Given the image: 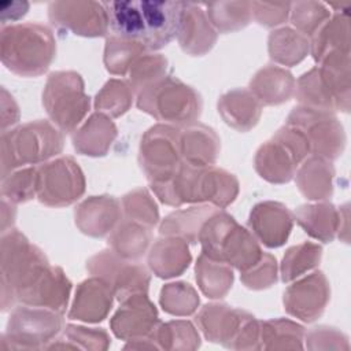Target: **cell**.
Returning a JSON list of instances; mask_svg holds the SVG:
<instances>
[{
    "instance_id": "obj_3",
    "label": "cell",
    "mask_w": 351,
    "mask_h": 351,
    "mask_svg": "<svg viewBox=\"0 0 351 351\" xmlns=\"http://www.w3.org/2000/svg\"><path fill=\"white\" fill-rule=\"evenodd\" d=\"M56 41L52 30L38 22H22L1 27L0 56L16 75L38 77L55 59Z\"/></svg>"
},
{
    "instance_id": "obj_46",
    "label": "cell",
    "mask_w": 351,
    "mask_h": 351,
    "mask_svg": "<svg viewBox=\"0 0 351 351\" xmlns=\"http://www.w3.org/2000/svg\"><path fill=\"white\" fill-rule=\"evenodd\" d=\"M122 208L128 219L154 228L159 221V211L155 200L144 188L133 189L122 197Z\"/></svg>"
},
{
    "instance_id": "obj_10",
    "label": "cell",
    "mask_w": 351,
    "mask_h": 351,
    "mask_svg": "<svg viewBox=\"0 0 351 351\" xmlns=\"http://www.w3.org/2000/svg\"><path fill=\"white\" fill-rule=\"evenodd\" d=\"M196 322L207 340L222 343L229 348H259L261 324L247 311L223 303L206 304Z\"/></svg>"
},
{
    "instance_id": "obj_36",
    "label": "cell",
    "mask_w": 351,
    "mask_h": 351,
    "mask_svg": "<svg viewBox=\"0 0 351 351\" xmlns=\"http://www.w3.org/2000/svg\"><path fill=\"white\" fill-rule=\"evenodd\" d=\"M206 8L210 23L217 33L237 32L245 27L251 16V1H218V3H202Z\"/></svg>"
},
{
    "instance_id": "obj_33",
    "label": "cell",
    "mask_w": 351,
    "mask_h": 351,
    "mask_svg": "<svg viewBox=\"0 0 351 351\" xmlns=\"http://www.w3.org/2000/svg\"><path fill=\"white\" fill-rule=\"evenodd\" d=\"M151 236V228L126 218L110 233L108 245L122 258L136 261L145 254Z\"/></svg>"
},
{
    "instance_id": "obj_40",
    "label": "cell",
    "mask_w": 351,
    "mask_h": 351,
    "mask_svg": "<svg viewBox=\"0 0 351 351\" xmlns=\"http://www.w3.org/2000/svg\"><path fill=\"white\" fill-rule=\"evenodd\" d=\"M321 256L322 248L315 243L304 241L288 248L281 262V280L289 282L317 267Z\"/></svg>"
},
{
    "instance_id": "obj_19",
    "label": "cell",
    "mask_w": 351,
    "mask_h": 351,
    "mask_svg": "<svg viewBox=\"0 0 351 351\" xmlns=\"http://www.w3.org/2000/svg\"><path fill=\"white\" fill-rule=\"evenodd\" d=\"M70 292L71 282L64 271L58 266L47 265L25 289L16 292L15 299L27 306L45 307L63 314Z\"/></svg>"
},
{
    "instance_id": "obj_30",
    "label": "cell",
    "mask_w": 351,
    "mask_h": 351,
    "mask_svg": "<svg viewBox=\"0 0 351 351\" xmlns=\"http://www.w3.org/2000/svg\"><path fill=\"white\" fill-rule=\"evenodd\" d=\"M295 176L296 185L304 197L324 200L332 196L335 170L329 160L313 155L304 160Z\"/></svg>"
},
{
    "instance_id": "obj_26",
    "label": "cell",
    "mask_w": 351,
    "mask_h": 351,
    "mask_svg": "<svg viewBox=\"0 0 351 351\" xmlns=\"http://www.w3.org/2000/svg\"><path fill=\"white\" fill-rule=\"evenodd\" d=\"M296 81L288 70L267 64L251 78L250 90L262 106H277L292 97Z\"/></svg>"
},
{
    "instance_id": "obj_11",
    "label": "cell",
    "mask_w": 351,
    "mask_h": 351,
    "mask_svg": "<svg viewBox=\"0 0 351 351\" xmlns=\"http://www.w3.org/2000/svg\"><path fill=\"white\" fill-rule=\"evenodd\" d=\"M63 328L60 313L37 306H18L1 336V350H34L45 347Z\"/></svg>"
},
{
    "instance_id": "obj_27",
    "label": "cell",
    "mask_w": 351,
    "mask_h": 351,
    "mask_svg": "<svg viewBox=\"0 0 351 351\" xmlns=\"http://www.w3.org/2000/svg\"><path fill=\"white\" fill-rule=\"evenodd\" d=\"M218 112L230 128L239 132H248L258 123L262 104L250 89L237 88L219 97Z\"/></svg>"
},
{
    "instance_id": "obj_22",
    "label": "cell",
    "mask_w": 351,
    "mask_h": 351,
    "mask_svg": "<svg viewBox=\"0 0 351 351\" xmlns=\"http://www.w3.org/2000/svg\"><path fill=\"white\" fill-rule=\"evenodd\" d=\"M121 202L108 195L90 196L81 202L74 211L77 228L92 237L111 233L121 221Z\"/></svg>"
},
{
    "instance_id": "obj_4",
    "label": "cell",
    "mask_w": 351,
    "mask_h": 351,
    "mask_svg": "<svg viewBox=\"0 0 351 351\" xmlns=\"http://www.w3.org/2000/svg\"><path fill=\"white\" fill-rule=\"evenodd\" d=\"M199 241L202 254L240 271L255 265L263 254L255 236L221 208L204 222Z\"/></svg>"
},
{
    "instance_id": "obj_37",
    "label": "cell",
    "mask_w": 351,
    "mask_h": 351,
    "mask_svg": "<svg viewBox=\"0 0 351 351\" xmlns=\"http://www.w3.org/2000/svg\"><path fill=\"white\" fill-rule=\"evenodd\" d=\"M295 96L302 106L337 111L335 97L326 86L318 66L300 75L295 85Z\"/></svg>"
},
{
    "instance_id": "obj_6",
    "label": "cell",
    "mask_w": 351,
    "mask_h": 351,
    "mask_svg": "<svg viewBox=\"0 0 351 351\" xmlns=\"http://www.w3.org/2000/svg\"><path fill=\"white\" fill-rule=\"evenodd\" d=\"M136 104L156 121L178 128L195 123L202 112L200 95L192 86L170 75L137 92Z\"/></svg>"
},
{
    "instance_id": "obj_49",
    "label": "cell",
    "mask_w": 351,
    "mask_h": 351,
    "mask_svg": "<svg viewBox=\"0 0 351 351\" xmlns=\"http://www.w3.org/2000/svg\"><path fill=\"white\" fill-rule=\"evenodd\" d=\"M64 339L70 341V348H80L78 343H84V348H107L110 337L101 328H84L77 325H67L64 329Z\"/></svg>"
},
{
    "instance_id": "obj_25",
    "label": "cell",
    "mask_w": 351,
    "mask_h": 351,
    "mask_svg": "<svg viewBox=\"0 0 351 351\" xmlns=\"http://www.w3.org/2000/svg\"><path fill=\"white\" fill-rule=\"evenodd\" d=\"M191 261L192 256L186 241L174 236L156 240L148 252V266L159 278L181 276Z\"/></svg>"
},
{
    "instance_id": "obj_52",
    "label": "cell",
    "mask_w": 351,
    "mask_h": 351,
    "mask_svg": "<svg viewBox=\"0 0 351 351\" xmlns=\"http://www.w3.org/2000/svg\"><path fill=\"white\" fill-rule=\"evenodd\" d=\"M29 10L27 1H3L0 3V19L3 26L7 22L16 21L22 18Z\"/></svg>"
},
{
    "instance_id": "obj_23",
    "label": "cell",
    "mask_w": 351,
    "mask_h": 351,
    "mask_svg": "<svg viewBox=\"0 0 351 351\" xmlns=\"http://www.w3.org/2000/svg\"><path fill=\"white\" fill-rule=\"evenodd\" d=\"M114 296L111 287L103 278L93 276L78 284L69 318L85 322L103 321L111 310Z\"/></svg>"
},
{
    "instance_id": "obj_20",
    "label": "cell",
    "mask_w": 351,
    "mask_h": 351,
    "mask_svg": "<svg viewBox=\"0 0 351 351\" xmlns=\"http://www.w3.org/2000/svg\"><path fill=\"white\" fill-rule=\"evenodd\" d=\"M293 217L291 211L278 202H261L255 204L248 217L251 233L269 248L281 247L289 237Z\"/></svg>"
},
{
    "instance_id": "obj_5",
    "label": "cell",
    "mask_w": 351,
    "mask_h": 351,
    "mask_svg": "<svg viewBox=\"0 0 351 351\" xmlns=\"http://www.w3.org/2000/svg\"><path fill=\"white\" fill-rule=\"evenodd\" d=\"M1 178L27 165L44 163L62 152L63 132L51 122L38 119L1 132Z\"/></svg>"
},
{
    "instance_id": "obj_16",
    "label": "cell",
    "mask_w": 351,
    "mask_h": 351,
    "mask_svg": "<svg viewBox=\"0 0 351 351\" xmlns=\"http://www.w3.org/2000/svg\"><path fill=\"white\" fill-rule=\"evenodd\" d=\"M49 22L82 37H101L108 32V15L103 3L60 0L48 4Z\"/></svg>"
},
{
    "instance_id": "obj_18",
    "label": "cell",
    "mask_w": 351,
    "mask_h": 351,
    "mask_svg": "<svg viewBox=\"0 0 351 351\" xmlns=\"http://www.w3.org/2000/svg\"><path fill=\"white\" fill-rule=\"evenodd\" d=\"M330 296L329 282L322 271H314L293 282L284 292V307L288 314L311 322L325 310Z\"/></svg>"
},
{
    "instance_id": "obj_2",
    "label": "cell",
    "mask_w": 351,
    "mask_h": 351,
    "mask_svg": "<svg viewBox=\"0 0 351 351\" xmlns=\"http://www.w3.org/2000/svg\"><path fill=\"white\" fill-rule=\"evenodd\" d=\"M154 193L167 206L184 203H211L225 208L239 193V181L229 171L214 165L197 166L184 162L166 182L151 184Z\"/></svg>"
},
{
    "instance_id": "obj_14",
    "label": "cell",
    "mask_w": 351,
    "mask_h": 351,
    "mask_svg": "<svg viewBox=\"0 0 351 351\" xmlns=\"http://www.w3.org/2000/svg\"><path fill=\"white\" fill-rule=\"evenodd\" d=\"M285 125L298 128L306 136L315 156L333 160L344 149L346 134L332 111L299 106L289 112Z\"/></svg>"
},
{
    "instance_id": "obj_38",
    "label": "cell",
    "mask_w": 351,
    "mask_h": 351,
    "mask_svg": "<svg viewBox=\"0 0 351 351\" xmlns=\"http://www.w3.org/2000/svg\"><path fill=\"white\" fill-rule=\"evenodd\" d=\"M145 52L147 49L143 44L111 34L104 45V66L114 75H125L133 62Z\"/></svg>"
},
{
    "instance_id": "obj_9",
    "label": "cell",
    "mask_w": 351,
    "mask_h": 351,
    "mask_svg": "<svg viewBox=\"0 0 351 351\" xmlns=\"http://www.w3.org/2000/svg\"><path fill=\"white\" fill-rule=\"evenodd\" d=\"M43 106L59 130L74 132L90 107L82 77L75 71L51 73L43 90Z\"/></svg>"
},
{
    "instance_id": "obj_34",
    "label": "cell",
    "mask_w": 351,
    "mask_h": 351,
    "mask_svg": "<svg viewBox=\"0 0 351 351\" xmlns=\"http://www.w3.org/2000/svg\"><path fill=\"white\" fill-rule=\"evenodd\" d=\"M267 49L270 59L276 63L295 66L308 53L310 41L292 27H280L269 34Z\"/></svg>"
},
{
    "instance_id": "obj_21",
    "label": "cell",
    "mask_w": 351,
    "mask_h": 351,
    "mask_svg": "<svg viewBox=\"0 0 351 351\" xmlns=\"http://www.w3.org/2000/svg\"><path fill=\"white\" fill-rule=\"evenodd\" d=\"M217 30L208 21L202 3L182 1L177 40L185 53L202 56L215 44Z\"/></svg>"
},
{
    "instance_id": "obj_7",
    "label": "cell",
    "mask_w": 351,
    "mask_h": 351,
    "mask_svg": "<svg viewBox=\"0 0 351 351\" xmlns=\"http://www.w3.org/2000/svg\"><path fill=\"white\" fill-rule=\"evenodd\" d=\"M1 267V310L14 306L15 291L23 285L40 267L49 263L45 254L32 244L18 229L1 233L0 243Z\"/></svg>"
},
{
    "instance_id": "obj_44",
    "label": "cell",
    "mask_w": 351,
    "mask_h": 351,
    "mask_svg": "<svg viewBox=\"0 0 351 351\" xmlns=\"http://www.w3.org/2000/svg\"><path fill=\"white\" fill-rule=\"evenodd\" d=\"M154 339L159 348H196L200 344L195 326L181 319L159 324Z\"/></svg>"
},
{
    "instance_id": "obj_12",
    "label": "cell",
    "mask_w": 351,
    "mask_h": 351,
    "mask_svg": "<svg viewBox=\"0 0 351 351\" xmlns=\"http://www.w3.org/2000/svg\"><path fill=\"white\" fill-rule=\"evenodd\" d=\"M138 163L149 185L169 181L182 163L180 128L163 123L149 128L140 143Z\"/></svg>"
},
{
    "instance_id": "obj_53",
    "label": "cell",
    "mask_w": 351,
    "mask_h": 351,
    "mask_svg": "<svg viewBox=\"0 0 351 351\" xmlns=\"http://www.w3.org/2000/svg\"><path fill=\"white\" fill-rule=\"evenodd\" d=\"M15 207L14 203H11L7 199H1V233L7 232L8 226L11 228L15 218Z\"/></svg>"
},
{
    "instance_id": "obj_24",
    "label": "cell",
    "mask_w": 351,
    "mask_h": 351,
    "mask_svg": "<svg viewBox=\"0 0 351 351\" xmlns=\"http://www.w3.org/2000/svg\"><path fill=\"white\" fill-rule=\"evenodd\" d=\"M219 149V137L210 126L195 122L180 128V151L184 162L197 166L214 165Z\"/></svg>"
},
{
    "instance_id": "obj_39",
    "label": "cell",
    "mask_w": 351,
    "mask_h": 351,
    "mask_svg": "<svg viewBox=\"0 0 351 351\" xmlns=\"http://www.w3.org/2000/svg\"><path fill=\"white\" fill-rule=\"evenodd\" d=\"M303 326L284 318L261 322L259 340L262 348H302Z\"/></svg>"
},
{
    "instance_id": "obj_17",
    "label": "cell",
    "mask_w": 351,
    "mask_h": 351,
    "mask_svg": "<svg viewBox=\"0 0 351 351\" xmlns=\"http://www.w3.org/2000/svg\"><path fill=\"white\" fill-rule=\"evenodd\" d=\"M159 324L156 307L147 293H136L122 300L110 322L114 335L122 340L154 339Z\"/></svg>"
},
{
    "instance_id": "obj_15",
    "label": "cell",
    "mask_w": 351,
    "mask_h": 351,
    "mask_svg": "<svg viewBox=\"0 0 351 351\" xmlns=\"http://www.w3.org/2000/svg\"><path fill=\"white\" fill-rule=\"evenodd\" d=\"M86 270L92 276L103 278L121 302L132 295L148 292V270L137 262L122 258L112 250L100 251L90 256L86 262Z\"/></svg>"
},
{
    "instance_id": "obj_1",
    "label": "cell",
    "mask_w": 351,
    "mask_h": 351,
    "mask_svg": "<svg viewBox=\"0 0 351 351\" xmlns=\"http://www.w3.org/2000/svg\"><path fill=\"white\" fill-rule=\"evenodd\" d=\"M108 25L114 36L137 41L156 51L177 37L182 1H106Z\"/></svg>"
},
{
    "instance_id": "obj_47",
    "label": "cell",
    "mask_w": 351,
    "mask_h": 351,
    "mask_svg": "<svg viewBox=\"0 0 351 351\" xmlns=\"http://www.w3.org/2000/svg\"><path fill=\"white\" fill-rule=\"evenodd\" d=\"M37 167H25L1 178V196L11 203H25L36 196Z\"/></svg>"
},
{
    "instance_id": "obj_8",
    "label": "cell",
    "mask_w": 351,
    "mask_h": 351,
    "mask_svg": "<svg viewBox=\"0 0 351 351\" xmlns=\"http://www.w3.org/2000/svg\"><path fill=\"white\" fill-rule=\"evenodd\" d=\"M310 154L306 136L295 126L285 125L255 155V170L266 181L284 184L293 178L298 166Z\"/></svg>"
},
{
    "instance_id": "obj_43",
    "label": "cell",
    "mask_w": 351,
    "mask_h": 351,
    "mask_svg": "<svg viewBox=\"0 0 351 351\" xmlns=\"http://www.w3.org/2000/svg\"><path fill=\"white\" fill-rule=\"evenodd\" d=\"M167 59L160 53H143L129 69V84L134 92H140L148 85L166 75Z\"/></svg>"
},
{
    "instance_id": "obj_31",
    "label": "cell",
    "mask_w": 351,
    "mask_h": 351,
    "mask_svg": "<svg viewBox=\"0 0 351 351\" xmlns=\"http://www.w3.org/2000/svg\"><path fill=\"white\" fill-rule=\"evenodd\" d=\"M295 218L307 234L322 243H330L339 230L340 211L326 202L303 204L295 210Z\"/></svg>"
},
{
    "instance_id": "obj_41",
    "label": "cell",
    "mask_w": 351,
    "mask_h": 351,
    "mask_svg": "<svg viewBox=\"0 0 351 351\" xmlns=\"http://www.w3.org/2000/svg\"><path fill=\"white\" fill-rule=\"evenodd\" d=\"M133 88L129 82L111 78L97 92L95 108L110 118H117L125 114L133 103Z\"/></svg>"
},
{
    "instance_id": "obj_50",
    "label": "cell",
    "mask_w": 351,
    "mask_h": 351,
    "mask_svg": "<svg viewBox=\"0 0 351 351\" xmlns=\"http://www.w3.org/2000/svg\"><path fill=\"white\" fill-rule=\"evenodd\" d=\"M291 3L251 1V16L265 27H274L284 23L289 16Z\"/></svg>"
},
{
    "instance_id": "obj_42",
    "label": "cell",
    "mask_w": 351,
    "mask_h": 351,
    "mask_svg": "<svg viewBox=\"0 0 351 351\" xmlns=\"http://www.w3.org/2000/svg\"><path fill=\"white\" fill-rule=\"evenodd\" d=\"M159 303L166 313L184 317L196 311L199 296L195 288L188 282H170L160 289Z\"/></svg>"
},
{
    "instance_id": "obj_51",
    "label": "cell",
    "mask_w": 351,
    "mask_h": 351,
    "mask_svg": "<svg viewBox=\"0 0 351 351\" xmlns=\"http://www.w3.org/2000/svg\"><path fill=\"white\" fill-rule=\"evenodd\" d=\"M19 119V110L14 97L1 88V132H5L8 126H12Z\"/></svg>"
},
{
    "instance_id": "obj_48",
    "label": "cell",
    "mask_w": 351,
    "mask_h": 351,
    "mask_svg": "<svg viewBox=\"0 0 351 351\" xmlns=\"http://www.w3.org/2000/svg\"><path fill=\"white\" fill-rule=\"evenodd\" d=\"M241 282L250 289H266L277 282V261L271 254L263 252L259 261L241 271Z\"/></svg>"
},
{
    "instance_id": "obj_35",
    "label": "cell",
    "mask_w": 351,
    "mask_h": 351,
    "mask_svg": "<svg viewBox=\"0 0 351 351\" xmlns=\"http://www.w3.org/2000/svg\"><path fill=\"white\" fill-rule=\"evenodd\" d=\"M196 281L200 291L210 299L223 298L233 284V270L229 265L202 254L195 266Z\"/></svg>"
},
{
    "instance_id": "obj_28",
    "label": "cell",
    "mask_w": 351,
    "mask_h": 351,
    "mask_svg": "<svg viewBox=\"0 0 351 351\" xmlns=\"http://www.w3.org/2000/svg\"><path fill=\"white\" fill-rule=\"evenodd\" d=\"M117 134V126L111 118L101 112H95L80 129L74 130L73 145L81 155L104 156Z\"/></svg>"
},
{
    "instance_id": "obj_29",
    "label": "cell",
    "mask_w": 351,
    "mask_h": 351,
    "mask_svg": "<svg viewBox=\"0 0 351 351\" xmlns=\"http://www.w3.org/2000/svg\"><path fill=\"white\" fill-rule=\"evenodd\" d=\"M343 51L350 52V26L347 12H335L311 36L310 52L315 62L326 55Z\"/></svg>"
},
{
    "instance_id": "obj_45",
    "label": "cell",
    "mask_w": 351,
    "mask_h": 351,
    "mask_svg": "<svg viewBox=\"0 0 351 351\" xmlns=\"http://www.w3.org/2000/svg\"><path fill=\"white\" fill-rule=\"evenodd\" d=\"M289 18L299 33L311 37L313 33L330 18V10L321 1H295L291 3Z\"/></svg>"
},
{
    "instance_id": "obj_32",
    "label": "cell",
    "mask_w": 351,
    "mask_h": 351,
    "mask_svg": "<svg viewBox=\"0 0 351 351\" xmlns=\"http://www.w3.org/2000/svg\"><path fill=\"white\" fill-rule=\"evenodd\" d=\"M219 210L211 204H200L189 208L177 210L169 214L159 225V233L163 236H174L195 244L199 241V233L204 222Z\"/></svg>"
},
{
    "instance_id": "obj_13",
    "label": "cell",
    "mask_w": 351,
    "mask_h": 351,
    "mask_svg": "<svg viewBox=\"0 0 351 351\" xmlns=\"http://www.w3.org/2000/svg\"><path fill=\"white\" fill-rule=\"evenodd\" d=\"M85 192V177L71 156H60L37 167L36 197L49 207H64Z\"/></svg>"
}]
</instances>
